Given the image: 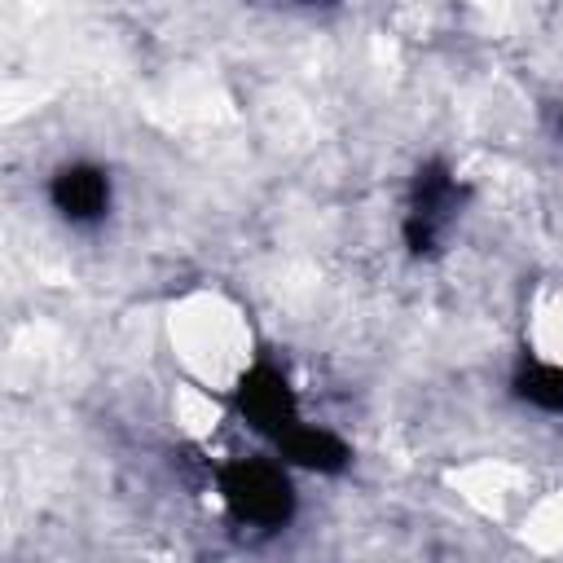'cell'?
Instances as JSON below:
<instances>
[{
	"label": "cell",
	"mask_w": 563,
	"mask_h": 563,
	"mask_svg": "<svg viewBox=\"0 0 563 563\" xmlns=\"http://www.w3.org/2000/svg\"><path fill=\"white\" fill-rule=\"evenodd\" d=\"M167 343L180 374L198 387L233 396L242 374L260 361L251 317L224 290H189L167 312Z\"/></svg>",
	"instance_id": "cell-1"
},
{
	"label": "cell",
	"mask_w": 563,
	"mask_h": 563,
	"mask_svg": "<svg viewBox=\"0 0 563 563\" xmlns=\"http://www.w3.org/2000/svg\"><path fill=\"white\" fill-rule=\"evenodd\" d=\"M224 506L251 528H282L295 510L290 471L282 457H238L220 471Z\"/></svg>",
	"instance_id": "cell-2"
},
{
	"label": "cell",
	"mask_w": 563,
	"mask_h": 563,
	"mask_svg": "<svg viewBox=\"0 0 563 563\" xmlns=\"http://www.w3.org/2000/svg\"><path fill=\"white\" fill-rule=\"evenodd\" d=\"M48 198L57 207L62 220L70 224H92L110 211V176L92 163H66L53 185H48Z\"/></svg>",
	"instance_id": "cell-3"
},
{
	"label": "cell",
	"mask_w": 563,
	"mask_h": 563,
	"mask_svg": "<svg viewBox=\"0 0 563 563\" xmlns=\"http://www.w3.org/2000/svg\"><path fill=\"white\" fill-rule=\"evenodd\" d=\"M528 347L532 356L563 365V282H550L528 303Z\"/></svg>",
	"instance_id": "cell-4"
},
{
	"label": "cell",
	"mask_w": 563,
	"mask_h": 563,
	"mask_svg": "<svg viewBox=\"0 0 563 563\" xmlns=\"http://www.w3.org/2000/svg\"><path fill=\"white\" fill-rule=\"evenodd\" d=\"M519 396L545 413H563V365L545 356H528V369L519 374Z\"/></svg>",
	"instance_id": "cell-5"
},
{
	"label": "cell",
	"mask_w": 563,
	"mask_h": 563,
	"mask_svg": "<svg viewBox=\"0 0 563 563\" xmlns=\"http://www.w3.org/2000/svg\"><path fill=\"white\" fill-rule=\"evenodd\" d=\"M308 4H312V0H308Z\"/></svg>",
	"instance_id": "cell-6"
}]
</instances>
